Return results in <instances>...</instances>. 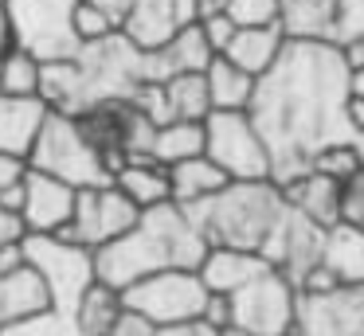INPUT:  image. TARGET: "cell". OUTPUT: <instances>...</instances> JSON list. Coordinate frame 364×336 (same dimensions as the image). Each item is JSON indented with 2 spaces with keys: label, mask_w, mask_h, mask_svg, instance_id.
Returning <instances> with one entry per match:
<instances>
[{
  "label": "cell",
  "mask_w": 364,
  "mask_h": 336,
  "mask_svg": "<svg viewBox=\"0 0 364 336\" xmlns=\"http://www.w3.org/2000/svg\"><path fill=\"white\" fill-rule=\"evenodd\" d=\"M208 78V98L212 109H247L255 98V75H247L243 67L228 59V55H212V63L204 67Z\"/></svg>",
  "instance_id": "26"
},
{
  "label": "cell",
  "mask_w": 364,
  "mask_h": 336,
  "mask_svg": "<svg viewBox=\"0 0 364 336\" xmlns=\"http://www.w3.org/2000/svg\"><path fill=\"white\" fill-rule=\"evenodd\" d=\"M220 336H251V332H243V328H235V325H228V328H220Z\"/></svg>",
  "instance_id": "50"
},
{
  "label": "cell",
  "mask_w": 364,
  "mask_h": 336,
  "mask_svg": "<svg viewBox=\"0 0 364 336\" xmlns=\"http://www.w3.org/2000/svg\"><path fill=\"white\" fill-rule=\"evenodd\" d=\"M345 114H348V125L364 137V94H353V98H348Z\"/></svg>",
  "instance_id": "46"
},
{
  "label": "cell",
  "mask_w": 364,
  "mask_h": 336,
  "mask_svg": "<svg viewBox=\"0 0 364 336\" xmlns=\"http://www.w3.org/2000/svg\"><path fill=\"white\" fill-rule=\"evenodd\" d=\"M309 168L321 172V176H333L345 184L348 176H356V172L364 168V153H360V141H337V145H325L314 153V161H309Z\"/></svg>",
  "instance_id": "31"
},
{
  "label": "cell",
  "mask_w": 364,
  "mask_h": 336,
  "mask_svg": "<svg viewBox=\"0 0 364 336\" xmlns=\"http://www.w3.org/2000/svg\"><path fill=\"white\" fill-rule=\"evenodd\" d=\"M157 336H220V328H212L208 320H184V325H161Z\"/></svg>",
  "instance_id": "42"
},
{
  "label": "cell",
  "mask_w": 364,
  "mask_h": 336,
  "mask_svg": "<svg viewBox=\"0 0 364 336\" xmlns=\"http://www.w3.org/2000/svg\"><path fill=\"white\" fill-rule=\"evenodd\" d=\"M145 55H149V78L153 82H165L168 75H181V70H204L215 51L208 47L204 31H200V20H196L184 31H176L165 47L145 51Z\"/></svg>",
  "instance_id": "21"
},
{
  "label": "cell",
  "mask_w": 364,
  "mask_h": 336,
  "mask_svg": "<svg viewBox=\"0 0 364 336\" xmlns=\"http://www.w3.org/2000/svg\"><path fill=\"white\" fill-rule=\"evenodd\" d=\"M360 153H364V137H360Z\"/></svg>",
  "instance_id": "51"
},
{
  "label": "cell",
  "mask_w": 364,
  "mask_h": 336,
  "mask_svg": "<svg viewBox=\"0 0 364 336\" xmlns=\"http://www.w3.org/2000/svg\"><path fill=\"white\" fill-rule=\"evenodd\" d=\"M282 4H294V0H282Z\"/></svg>",
  "instance_id": "52"
},
{
  "label": "cell",
  "mask_w": 364,
  "mask_h": 336,
  "mask_svg": "<svg viewBox=\"0 0 364 336\" xmlns=\"http://www.w3.org/2000/svg\"><path fill=\"white\" fill-rule=\"evenodd\" d=\"M51 309V289L36 273V266H16V270L0 273V325H16L24 317Z\"/></svg>",
  "instance_id": "20"
},
{
  "label": "cell",
  "mask_w": 364,
  "mask_h": 336,
  "mask_svg": "<svg viewBox=\"0 0 364 336\" xmlns=\"http://www.w3.org/2000/svg\"><path fill=\"white\" fill-rule=\"evenodd\" d=\"M106 336H157V325H153L145 313L129 309V305L122 301V313H118V320H114V328Z\"/></svg>",
  "instance_id": "37"
},
{
  "label": "cell",
  "mask_w": 364,
  "mask_h": 336,
  "mask_svg": "<svg viewBox=\"0 0 364 336\" xmlns=\"http://www.w3.org/2000/svg\"><path fill=\"white\" fill-rule=\"evenodd\" d=\"M278 188H282L286 203L298 207L301 215H309L314 223H321V227L341 223V180L321 176V172L309 168V172H301V176L286 180Z\"/></svg>",
  "instance_id": "19"
},
{
  "label": "cell",
  "mask_w": 364,
  "mask_h": 336,
  "mask_svg": "<svg viewBox=\"0 0 364 336\" xmlns=\"http://www.w3.org/2000/svg\"><path fill=\"white\" fill-rule=\"evenodd\" d=\"M75 195H79V188H71L67 180L28 164L20 219H24L28 231H59V227H67L75 215Z\"/></svg>",
  "instance_id": "16"
},
{
  "label": "cell",
  "mask_w": 364,
  "mask_h": 336,
  "mask_svg": "<svg viewBox=\"0 0 364 336\" xmlns=\"http://www.w3.org/2000/svg\"><path fill=\"white\" fill-rule=\"evenodd\" d=\"M337 286H341V281L333 278V270H329V266H325V262H317L314 270H309L306 278L298 281V293H329V289H337Z\"/></svg>",
  "instance_id": "38"
},
{
  "label": "cell",
  "mask_w": 364,
  "mask_h": 336,
  "mask_svg": "<svg viewBox=\"0 0 364 336\" xmlns=\"http://www.w3.org/2000/svg\"><path fill=\"white\" fill-rule=\"evenodd\" d=\"M204 254H208V239L192 223L188 207L168 200V203H157V207H145L126 234L98 246L95 270H98V281H106L114 289H126L137 278L168 270V266L196 270Z\"/></svg>",
  "instance_id": "3"
},
{
  "label": "cell",
  "mask_w": 364,
  "mask_h": 336,
  "mask_svg": "<svg viewBox=\"0 0 364 336\" xmlns=\"http://www.w3.org/2000/svg\"><path fill=\"white\" fill-rule=\"evenodd\" d=\"M286 39H321V43H348L364 36V0H294L282 4Z\"/></svg>",
  "instance_id": "12"
},
{
  "label": "cell",
  "mask_w": 364,
  "mask_h": 336,
  "mask_svg": "<svg viewBox=\"0 0 364 336\" xmlns=\"http://www.w3.org/2000/svg\"><path fill=\"white\" fill-rule=\"evenodd\" d=\"M325 231H329V227L314 223L309 215H301L298 207H290V203H286L282 219H278V227L270 231L267 246H262V258H267L274 270H282L286 278L298 286V281L306 278L317 262H321Z\"/></svg>",
  "instance_id": "13"
},
{
  "label": "cell",
  "mask_w": 364,
  "mask_h": 336,
  "mask_svg": "<svg viewBox=\"0 0 364 336\" xmlns=\"http://www.w3.org/2000/svg\"><path fill=\"white\" fill-rule=\"evenodd\" d=\"M71 23H75V39H79V47L82 43H98V39H106V36H114V31H118V23H114L98 4H90V0H79Z\"/></svg>",
  "instance_id": "33"
},
{
  "label": "cell",
  "mask_w": 364,
  "mask_h": 336,
  "mask_svg": "<svg viewBox=\"0 0 364 336\" xmlns=\"http://www.w3.org/2000/svg\"><path fill=\"white\" fill-rule=\"evenodd\" d=\"M196 20H200L196 0H134V8L126 12L118 31L141 51H157L176 31H184Z\"/></svg>",
  "instance_id": "15"
},
{
  "label": "cell",
  "mask_w": 364,
  "mask_h": 336,
  "mask_svg": "<svg viewBox=\"0 0 364 336\" xmlns=\"http://www.w3.org/2000/svg\"><path fill=\"white\" fill-rule=\"evenodd\" d=\"M90 4H98V8H102V12L122 28V20H126V12L134 8V0H90Z\"/></svg>",
  "instance_id": "45"
},
{
  "label": "cell",
  "mask_w": 364,
  "mask_h": 336,
  "mask_svg": "<svg viewBox=\"0 0 364 336\" xmlns=\"http://www.w3.org/2000/svg\"><path fill=\"white\" fill-rule=\"evenodd\" d=\"M149 78V55L134 47L122 31L98 39V43H82L71 59L43 63V82L40 98L59 114H87V109L102 106V102H126L134 90Z\"/></svg>",
  "instance_id": "2"
},
{
  "label": "cell",
  "mask_w": 364,
  "mask_h": 336,
  "mask_svg": "<svg viewBox=\"0 0 364 336\" xmlns=\"http://www.w3.org/2000/svg\"><path fill=\"white\" fill-rule=\"evenodd\" d=\"M28 176V156L16 153H0V188H12Z\"/></svg>",
  "instance_id": "41"
},
{
  "label": "cell",
  "mask_w": 364,
  "mask_h": 336,
  "mask_svg": "<svg viewBox=\"0 0 364 336\" xmlns=\"http://www.w3.org/2000/svg\"><path fill=\"white\" fill-rule=\"evenodd\" d=\"M200 320H208L212 328H228L231 325V301H228V293H208Z\"/></svg>",
  "instance_id": "39"
},
{
  "label": "cell",
  "mask_w": 364,
  "mask_h": 336,
  "mask_svg": "<svg viewBox=\"0 0 364 336\" xmlns=\"http://www.w3.org/2000/svg\"><path fill=\"white\" fill-rule=\"evenodd\" d=\"M9 47H12V36H9V20H4V4H0V59H4Z\"/></svg>",
  "instance_id": "47"
},
{
  "label": "cell",
  "mask_w": 364,
  "mask_h": 336,
  "mask_svg": "<svg viewBox=\"0 0 364 336\" xmlns=\"http://www.w3.org/2000/svg\"><path fill=\"white\" fill-rule=\"evenodd\" d=\"M286 47V31L282 23H247V28H235L231 43L223 47L220 55H228L235 67H243L247 75L259 78L270 63L278 59V51Z\"/></svg>",
  "instance_id": "22"
},
{
  "label": "cell",
  "mask_w": 364,
  "mask_h": 336,
  "mask_svg": "<svg viewBox=\"0 0 364 336\" xmlns=\"http://www.w3.org/2000/svg\"><path fill=\"white\" fill-rule=\"evenodd\" d=\"M204 153V121H188V117H173V121H161L153 129V141H149V156L168 164L176 161H188V156H200Z\"/></svg>",
  "instance_id": "27"
},
{
  "label": "cell",
  "mask_w": 364,
  "mask_h": 336,
  "mask_svg": "<svg viewBox=\"0 0 364 336\" xmlns=\"http://www.w3.org/2000/svg\"><path fill=\"white\" fill-rule=\"evenodd\" d=\"M114 184L137 203V207H157V203H168V168L153 156H126L118 172H114Z\"/></svg>",
  "instance_id": "24"
},
{
  "label": "cell",
  "mask_w": 364,
  "mask_h": 336,
  "mask_svg": "<svg viewBox=\"0 0 364 336\" xmlns=\"http://www.w3.org/2000/svg\"><path fill=\"white\" fill-rule=\"evenodd\" d=\"M286 336H294V332H286Z\"/></svg>",
  "instance_id": "53"
},
{
  "label": "cell",
  "mask_w": 364,
  "mask_h": 336,
  "mask_svg": "<svg viewBox=\"0 0 364 336\" xmlns=\"http://www.w3.org/2000/svg\"><path fill=\"white\" fill-rule=\"evenodd\" d=\"M321 262L333 270L341 286H364V231L348 223H333L325 231Z\"/></svg>",
  "instance_id": "25"
},
{
  "label": "cell",
  "mask_w": 364,
  "mask_h": 336,
  "mask_svg": "<svg viewBox=\"0 0 364 336\" xmlns=\"http://www.w3.org/2000/svg\"><path fill=\"white\" fill-rule=\"evenodd\" d=\"M223 184H228V172H223L208 153L168 164V195H173V203H181V207H192V203L208 200V195L220 192Z\"/></svg>",
  "instance_id": "23"
},
{
  "label": "cell",
  "mask_w": 364,
  "mask_h": 336,
  "mask_svg": "<svg viewBox=\"0 0 364 336\" xmlns=\"http://www.w3.org/2000/svg\"><path fill=\"white\" fill-rule=\"evenodd\" d=\"M24 258L28 266H36L43 281L51 289V305L63 313H75L79 297L98 281L95 270V250L75 242L63 231H28L24 234Z\"/></svg>",
  "instance_id": "6"
},
{
  "label": "cell",
  "mask_w": 364,
  "mask_h": 336,
  "mask_svg": "<svg viewBox=\"0 0 364 336\" xmlns=\"http://www.w3.org/2000/svg\"><path fill=\"white\" fill-rule=\"evenodd\" d=\"M341 59H345V67L353 70V75H356V70H364V36L341 43Z\"/></svg>",
  "instance_id": "43"
},
{
  "label": "cell",
  "mask_w": 364,
  "mask_h": 336,
  "mask_svg": "<svg viewBox=\"0 0 364 336\" xmlns=\"http://www.w3.org/2000/svg\"><path fill=\"white\" fill-rule=\"evenodd\" d=\"M40 82H43V63L32 51L12 43L4 51V59H0V94L32 98V94H40Z\"/></svg>",
  "instance_id": "30"
},
{
  "label": "cell",
  "mask_w": 364,
  "mask_h": 336,
  "mask_svg": "<svg viewBox=\"0 0 364 336\" xmlns=\"http://www.w3.org/2000/svg\"><path fill=\"white\" fill-rule=\"evenodd\" d=\"M24 242H9V246H0V273L16 270V266H24Z\"/></svg>",
  "instance_id": "44"
},
{
  "label": "cell",
  "mask_w": 364,
  "mask_h": 336,
  "mask_svg": "<svg viewBox=\"0 0 364 336\" xmlns=\"http://www.w3.org/2000/svg\"><path fill=\"white\" fill-rule=\"evenodd\" d=\"M231 301V325L243 328L251 336H286L294 332V317H298V286L286 278L282 270L267 266L255 273L247 286L228 293Z\"/></svg>",
  "instance_id": "10"
},
{
  "label": "cell",
  "mask_w": 364,
  "mask_h": 336,
  "mask_svg": "<svg viewBox=\"0 0 364 336\" xmlns=\"http://www.w3.org/2000/svg\"><path fill=\"white\" fill-rule=\"evenodd\" d=\"M48 114H51V106L40 98V94H32V98L0 94V153L28 156Z\"/></svg>",
  "instance_id": "18"
},
{
  "label": "cell",
  "mask_w": 364,
  "mask_h": 336,
  "mask_svg": "<svg viewBox=\"0 0 364 336\" xmlns=\"http://www.w3.org/2000/svg\"><path fill=\"white\" fill-rule=\"evenodd\" d=\"M294 336H364V286L298 293Z\"/></svg>",
  "instance_id": "14"
},
{
  "label": "cell",
  "mask_w": 364,
  "mask_h": 336,
  "mask_svg": "<svg viewBox=\"0 0 364 336\" xmlns=\"http://www.w3.org/2000/svg\"><path fill=\"white\" fill-rule=\"evenodd\" d=\"M137 215H141V207H137V203L129 200L114 180H106V184L79 188L71 223L59 227V231L71 234L75 242H82V246L98 250V246H106L110 239L126 234L129 227L137 223Z\"/></svg>",
  "instance_id": "11"
},
{
  "label": "cell",
  "mask_w": 364,
  "mask_h": 336,
  "mask_svg": "<svg viewBox=\"0 0 364 336\" xmlns=\"http://www.w3.org/2000/svg\"><path fill=\"white\" fill-rule=\"evenodd\" d=\"M0 336H87V332L75 325L71 313L51 305V309L36 313V317H24L16 325H0Z\"/></svg>",
  "instance_id": "32"
},
{
  "label": "cell",
  "mask_w": 364,
  "mask_h": 336,
  "mask_svg": "<svg viewBox=\"0 0 364 336\" xmlns=\"http://www.w3.org/2000/svg\"><path fill=\"white\" fill-rule=\"evenodd\" d=\"M165 102L173 117H188V121H204L212 114V98H208V78L204 70H181L168 75L165 82Z\"/></svg>",
  "instance_id": "28"
},
{
  "label": "cell",
  "mask_w": 364,
  "mask_h": 336,
  "mask_svg": "<svg viewBox=\"0 0 364 336\" xmlns=\"http://www.w3.org/2000/svg\"><path fill=\"white\" fill-rule=\"evenodd\" d=\"M122 301L129 309L145 313L153 325H184V320H200L208 301V286L196 270L188 266H168V270L145 273L134 286L122 289Z\"/></svg>",
  "instance_id": "9"
},
{
  "label": "cell",
  "mask_w": 364,
  "mask_h": 336,
  "mask_svg": "<svg viewBox=\"0 0 364 336\" xmlns=\"http://www.w3.org/2000/svg\"><path fill=\"white\" fill-rule=\"evenodd\" d=\"M353 94H364V70H356V75H353Z\"/></svg>",
  "instance_id": "49"
},
{
  "label": "cell",
  "mask_w": 364,
  "mask_h": 336,
  "mask_svg": "<svg viewBox=\"0 0 364 336\" xmlns=\"http://www.w3.org/2000/svg\"><path fill=\"white\" fill-rule=\"evenodd\" d=\"M223 12H228L239 28H247V23H278L282 0H228Z\"/></svg>",
  "instance_id": "34"
},
{
  "label": "cell",
  "mask_w": 364,
  "mask_h": 336,
  "mask_svg": "<svg viewBox=\"0 0 364 336\" xmlns=\"http://www.w3.org/2000/svg\"><path fill=\"white\" fill-rule=\"evenodd\" d=\"M24 234H28V227H24V219H20V211H12V207L0 203V246L24 242Z\"/></svg>",
  "instance_id": "40"
},
{
  "label": "cell",
  "mask_w": 364,
  "mask_h": 336,
  "mask_svg": "<svg viewBox=\"0 0 364 336\" xmlns=\"http://www.w3.org/2000/svg\"><path fill=\"white\" fill-rule=\"evenodd\" d=\"M341 223L364 231V168L341 184Z\"/></svg>",
  "instance_id": "35"
},
{
  "label": "cell",
  "mask_w": 364,
  "mask_h": 336,
  "mask_svg": "<svg viewBox=\"0 0 364 336\" xmlns=\"http://www.w3.org/2000/svg\"><path fill=\"white\" fill-rule=\"evenodd\" d=\"M353 70L341 59V47L321 39H286L278 59L255 78V98L247 106L270 148V180L309 172L317 148L337 141H360L348 125Z\"/></svg>",
  "instance_id": "1"
},
{
  "label": "cell",
  "mask_w": 364,
  "mask_h": 336,
  "mask_svg": "<svg viewBox=\"0 0 364 336\" xmlns=\"http://www.w3.org/2000/svg\"><path fill=\"white\" fill-rule=\"evenodd\" d=\"M28 164L40 172L67 180L71 188H90V184H106L114 180V161L102 145L87 133V125L71 114H59L51 109L40 125V137H36Z\"/></svg>",
  "instance_id": "5"
},
{
  "label": "cell",
  "mask_w": 364,
  "mask_h": 336,
  "mask_svg": "<svg viewBox=\"0 0 364 336\" xmlns=\"http://www.w3.org/2000/svg\"><path fill=\"white\" fill-rule=\"evenodd\" d=\"M228 4V0H196V8H200V16L204 12H220V8Z\"/></svg>",
  "instance_id": "48"
},
{
  "label": "cell",
  "mask_w": 364,
  "mask_h": 336,
  "mask_svg": "<svg viewBox=\"0 0 364 336\" xmlns=\"http://www.w3.org/2000/svg\"><path fill=\"white\" fill-rule=\"evenodd\" d=\"M286 211V195L274 180H228L220 192L192 203L188 215L208 239V246H267L270 231Z\"/></svg>",
  "instance_id": "4"
},
{
  "label": "cell",
  "mask_w": 364,
  "mask_h": 336,
  "mask_svg": "<svg viewBox=\"0 0 364 336\" xmlns=\"http://www.w3.org/2000/svg\"><path fill=\"white\" fill-rule=\"evenodd\" d=\"M0 4H4L12 43L32 51L40 63L71 59L79 51L71 23L79 0H0Z\"/></svg>",
  "instance_id": "7"
},
{
  "label": "cell",
  "mask_w": 364,
  "mask_h": 336,
  "mask_svg": "<svg viewBox=\"0 0 364 336\" xmlns=\"http://www.w3.org/2000/svg\"><path fill=\"white\" fill-rule=\"evenodd\" d=\"M235 28H239V23L231 20V16L223 12V8H220V12H204V16H200V31H204L208 47H212L215 55H220L223 47L231 43V36H235Z\"/></svg>",
  "instance_id": "36"
},
{
  "label": "cell",
  "mask_w": 364,
  "mask_h": 336,
  "mask_svg": "<svg viewBox=\"0 0 364 336\" xmlns=\"http://www.w3.org/2000/svg\"><path fill=\"white\" fill-rule=\"evenodd\" d=\"M118 313H122V289L106 286V281H95V286L79 297L71 317L87 336H106L114 328V320H118Z\"/></svg>",
  "instance_id": "29"
},
{
  "label": "cell",
  "mask_w": 364,
  "mask_h": 336,
  "mask_svg": "<svg viewBox=\"0 0 364 336\" xmlns=\"http://www.w3.org/2000/svg\"><path fill=\"white\" fill-rule=\"evenodd\" d=\"M267 258L259 250H243V246H208V254L200 258L196 273L204 278L208 293H235L239 286L267 270Z\"/></svg>",
  "instance_id": "17"
},
{
  "label": "cell",
  "mask_w": 364,
  "mask_h": 336,
  "mask_svg": "<svg viewBox=\"0 0 364 336\" xmlns=\"http://www.w3.org/2000/svg\"><path fill=\"white\" fill-rule=\"evenodd\" d=\"M204 153L228 180H270V148L247 109H212L204 117Z\"/></svg>",
  "instance_id": "8"
}]
</instances>
